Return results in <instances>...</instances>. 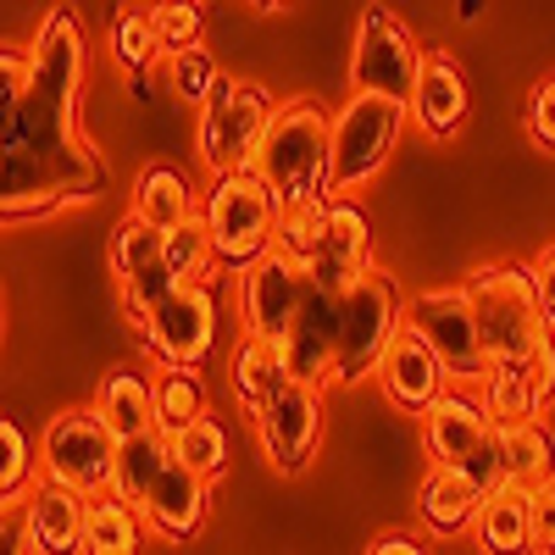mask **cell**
I'll list each match as a JSON object with an SVG mask.
<instances>
[{
	"label": "cell",
	"instance_id": "39",
	"mask_svg": "<svg viewBox=\"0 0 555 555\" xmlns=\"http://www.w3.org/2000/svg\"><path fill=\"white\" fill-rule=\"evenodd\" d=\"M528 517H533V555H555V483L528 494Z\"/></svg>",
	"mask_w": 555,
	"mask_h": 555
},
{
	"label": "cell",
	"instance_id": "36",
	"mask_svg": "<svg viewBox=\"0 0 555 555\" xmlns=\"http://www.w3.org/2000/svg\"><path fill=\"white\" fill-rule=\"evenodd\" d=\"M151 23H156V39H162V51L167 62L183 56V51H195L201 44V7H190V0H162V7H151Z\"/></svg>",
	"mask_w": 555,
	"mask_h": 555
},
{
	"label": "cell",
	"instance_id": "25",
	"mask_svg": "<svg viewBox=\"0 0 555 555\" xmlns=\"http://www.w3.org/2000/svg\"><path fill=\"white\" fill-rule=\"evenodd\" d=\"M500 467L512 489L539 494L544 483H555V434L544 423H522V428H500Z\"/></svg>",
	"mask_w": 555,
	"mask_h": 555
},
{
	"label": "cell",
	"instance_id": "8",
	"mask_svg": "<svg viewBox=\"0 0 555 555\" xmlns=\"http://www.w3.org/2000/svg\"><path fill=\"white\" fill-rule=\"evenodd\" d=\"M405 328L423 339L455 384H483L489 378V350H483V328L467 284L455 289H423L405 300Z\"/></svg>",
	"mask_w": 555,
	"mask_h": 555
},
{
	"label": "cell",
	"instance_id": "34",
	"mask_svg": "<svg viewBox=\"0 0 555 555\" xmlns=\"http://www.w3.org/2000/svg\"><path fill=\"white\" fill-rule=\"evenodd\" d=\"M112 51H117V62H122L128 73H145V67L156 62V51H162L151 12L122 7V12H117V23H112Z\"/></svg>",
	"mask_w": 555,
	"mask_h": 555
},
{
	"label": "cell",
	"instance_id": "5",
	"mask_svg": "<svg viewBox=\"0 0 555 555\" xmlns=\"http://www.w3.org/2000/svg\"><path fill=\"white\" fill-rule=\"evenodd\" d=\"M272 95L256 78H222V89L211 95V106L201 112V162L211 178H234V172H256L261 139L272 128Z\"/></svg>",
	"mask_w": 555,
	"mask_h": 555
},
{
	"label": "cell",
	"instance_id": "31",
	"mask_svg": "<svg viewBox=\"0 0 555 555\" xmlns=\"http://www.w3.org/2000/svg\"><path fill=\"white\" fill-rule=\"evenodd\" d=\"M162 267H167L172 284H183V289H190V284H206V272L217 267V250H211V234H206V222H201V217L167 234Z\"/></svg>",
	"mask_w": 555,
	"mask_h": 555
},
{
	"label": "cell",
	"instance_id": "23",
	"mask_svg": "<svg viewBox=\"0 0 555 555\" xmlns=\"http://www.w3.org/2000/svg\"><path fill=\"white\" fill-rule=\"evenodd\" d=\"M133 217L151 222L156 234H172V228L195 222L201 206H195V190L183 183L178 167H145L133 178Z\"/></svg>",
	"mask_w": 555,
	"mask_h": 555
},
{
	"label": "cell",
	"instance_id": "24",
	"mask_svg": "<svg viewBox=\"0 0 555 555\" xmlns=\"http://www.w3.org/2000/svg\"><path fill=\"white\" fill-rule=\"evenodd\" d=\"M473 539L483 555H528L533 550V517H528V489H494L473 522Z\"/></svg>",
	"mask_w": 555,
	"mask_h": 555
},
{
	"label": "cell",
	"instance_id": "11",
	"mask_svg": "<svg viewBox=\"0 0 555 555\" xmlns=\"http://www.w3.org/2000/svg\"><path fill=\"white\" fill-rule=\"evenodd\" d=\"M306 295H311V272L295 256L272 250L267 261H256L245 272V284H240L245 334L250 339H267V345H284L289 328L300 322V311H306Z\"/></svg>",
	"mask_w": 555,
	"mask_h": 555
},
{
	"label": "cell",
	"instance_id": "33",
	"mask_svg": "<svg viewBox=\"0 0 555 555\" xmlns=\"http://www.w3.org/2000/svg\"><path fill=\"white\" fill-rule=\"evenodd\" d=\"M328 206H334V201H311V206L278 211V250L295 256L300 267H311V256H317V245H322V228H328Z\"/></svg>",
	"mask_w": 555,
	"mask_h": 555
},
{
	"label": "cell",
	"instance_id": "17",
	"mask_svg": "<svg viewBox=\"0 0 555 555\" xmlns=\"http://www.w3.org/2000/svg\"><path fill=\"white\" fill-rule=\"evenodd\" d=\"M378 384L389 395V405L411 411V416H428L444 395H450V373H444V361L416 339L411 328H400V339L389 345L384 366H378Z\"/></svg>",
	"mask_w": 555,
	"mask_h": 555
},
{
	"label": "cell",
	"instance_id": "3",
	"mask_svg": "<svg viewBox=\"0 0 555 555\" xmlns=\"http://www.w3.org/2000/svg\"><path fill=\"white\" fill-rule=\"evenodd\" d=\"M256 178L272 190L278 211L334 195V117L311 95H295L272 112V128L256 156Z\"/></svg>",
	"mask_w": 555,
	"mask_h": 555
},
{
	"label": "cell",
	"instance_id": "2",
	"mask_svg": "<svg viewBox=\"0 0 555 555\" xmlns=\"http://www.w3.org/2000/svg\"><path fill=\"white\" fill-rule=\"evenodd\" d=\"M467 295H473L483 350H489L483 405L494 416V428L539 423V411L555 395V328L539 306L533 272L512 261H489L467 278Z\"/></svg>",
	"mask_w": 555,
	"mask_h": 555
},
{
	"label": "cell",
	"instance_id": "32",
	"mask_svg": "<svg viewBox=\"0 0 555 555\" xmlns=\"http://www.w3.org/2000/svg\"><path fill=\"white\" fill-rule=\"evenodd\" d=\"M167 444H172V455L183 461V467L201 473L206 483H217V478L228 473V434H222L217 416H201V423H190L183 434H172Z\"/></svg>",
	"mask_w": 555,
	"mask_h": 555
},
{
	"label": "cell",
	"instance_id": "7",
	"mask_svg": "<svg viewBox=\"0 0 555 555\" xmlns=\"http://www.w3.org/2000/svg\"><path fill=\"white\" fill-rule=\"evenodd\" d=\"M423 62L428 51H416L411 28L389 7H366L356 23V51H350V95H378V101L411 106Z\"/></svg>",
	"mask_w": 555,
	"mask_h": 555
},
{
	"label": "cell",
	"instance_id": "1",
	"mask_svg": "<svg viewBox=\"0 0 555 555\" xmlns=\"http://www.w3.org/2000/svg\"><path fill=\"white\" fill-rule=\"evenodd\" d=\"M83 95V28L56 7L28 39V51L0 56V145H7V222L83 206L106 183V162L78 128Z\"/></svg>",
	"mask_w": 555,
	"mask_h": 555
},
{
	"label": "cell",
	"instance_id": "40",
	"mask_svg": "<svg viewBox=\"0 0 555 555\" xmlns=\"http://www.w3.org/2000/svg\"><path fill=\"white\" fill-rule=\"evenodd\" d=\"M0 555H34V533H28V512L23 500L7 505V517H0Z\"/></svg>",
	"mask_w": 555,
	"mask_h": 555
},
{
	"label": "cell",
	"instance_id": "26",
	"mask_svg": "<svg viewBox=\"0 0 555 555\" xmlns=\"http://www.w3.org/2000/svg\"><path fill=\"white\" fill-rule=\"evenodd\" d=\"M145 528L151 522L122 494H101L89 500V517H83V555H139L145 550Z\"/></svg>",
	"mask_w": 555,
	"mask_h": 555
},
{
	"label": "cell",
	"instance_id": "27",
	"mask_svg": "<svg viewBox=\"0 0 555 555\" xmlns=\"http://www.w3.org/2000/svg\"><path fill=\"white\" fill-rule=\"evenodd\" d=\"M289 389V366H284V350L267 345V339H250L234 350V395L245 400V411H261L272 405L278 395Z\"/></svg>",
	"mask_w": 555,
	"mask_h": 555
},
{
	"label": "cell",
	"instance_id": "29",
	"mask_svg": "<svg viewBox=\"0 0 555 555\" xmlns=\"http://www.w3.org/2000/svg\"><path fill=\"white\" fill-rule=\"evenodd\" d=\"M162 250H167V234H156L151 222H139L133 211L112 228V250H106V261H112V272H117V284L128 289V284H139V278H151L156 267H162Z\"/></svg>",
	"mask_w": 555,
	"mask_h": 555
},
{
	"label": "cell",
	"instance_id": "4",
	"mask_svg": "<svg viewBox=\"0 0 555 555\" xmlns=\"http://www.w3.org/2000/svg\"><path fill=\"white\" fill-rule=\"evenodd\" d=\"M201 222L211 234L217 267H228V272H250L256 261H267L278 250V201L256 172L211 178Z\"/></svg>",
	"mask_w": 555,
	"mask_h": 555
},
{
	"label": "cell",
	"instance_id": "19",
	"mask_svg": "<svg viewBox=\"0 0 555 555\" xmlns=\"http://www.w3.org/2000/svg\"><path fill=\"white\" fill-rule=\"evenodd\" d=\"M206 505H211V483L172 455L156 478V489H151V500H145V522L162 539H195L201 522H206Z\"/></svg>",
	"mask_w": 555,
	"mask_h": 555
},
{
	"label": "cell",
	"instance_id": "12",
	"mask_svg": "<svg viewBox=\"0 0 555 555\" xmlns=\"http://www.w3.org/2000/svg\"><path fill=\"white\" fill-rule=\"evenodd\" d=\"M339 339H345V300L311 284L300 322L289 328V339L278 345V350H284V366H289V384L328 389L334 366H339Z\"/></svg>",
	"mask_w": 555,
	"mask_h": 555
},
{
	"label": "cell",
	"instance_id": "14",
	"mask_svg": "<svg viewBox=\"0 0 555 555\" xmlns=\"http://www.w3.org/2000/svg\"><path fill=\"white\" fill-rule=\"evenodd\" d=\"M311 284L328 295H350L366 272H373V222L356 201H334L328 206V228H322V245L311 256Z\"/></svg>",
	"mask_w": 555,
	"mask_h": 555
},
{
	"label": "cell",
	"instance_id": "35",
	"mask_svg": "<svg viewBox=\"0 0 555 555\" xmlns=\"http://www.w3.org/2000/svg\"><path fill=\"white\" fill-rule=\"evenodd\" d=\"M167 78H172V95L178 101H190V106H211V95L222 89V78H217V56L206 51V44H195V51H183V56H172L167 62Z\"/></svg>",
	"mask_w": 555,
	"mask_h": 555
},
{
	"label": "cell",
	"instance_id": "22",
	"mask_svg": "<svg viewBox=\"0 0 555 555\" xmlns=\"http://www.w3.org/2000/svg\"><path fill=\"white\" fill-rule=\"evenodd\" d=\"M95 416L112 428L117 444H133V439H151L156 434V384L133 366H112L95 389Z\"/></svg>",
	"mask_w": 555,
	"mask_h": 555
},
{
	"label": "cell",
	"instance_id": "18",
	"mask_svg": "<svg viewBox=\"0 0 555 555\" xmlns=\"http://www.w3.org/2000/svg\"><path fill=\"white\" fill-rule=\"evenodd\" d=\"M473 112V95H467V73L450 51H428L423 62V78H416V95H411V117L428 139H450Z\"/></svg>",
	"mask_w": 555,
	"mask_h": 555
},
{
	"label": "cell",
	"instance_id": "28",
	"mask_svg": "<svg viewBox=\"0 0 555 555\" xmlns=\"http://www.w3.org/2000/svg\"><path fill=\"white\" fill-rule=\"evenodd\" d=\"M151 384H156V434L162 439L183 434L190 423L206 416V384H201V373H190V366H162Z\"/></svg>",
	"mask_w": 555,
	"mask_h": 555
},
{
	"label": "cell",
	"instance_id": "15",
	"mask_svg": "<svg viewBox=\"0 0 555 555\" xmlns=\"http://www.w3.org/2000/svg\"><path fill=\"white\" fill-rule=\"evenodd\" d=\"M256 439L278 473H300L322 439V395L306 384H289L272 405L256 411Z\"/></svg>",
	"mask_w": 555,
	"mask_h": 555
},
{
	"label": "cell",
	"instance_id": "9",
	"mask_svg": "<svg viewBox=\"0 0 555 555\" xmlns=\"http://www.w3.org/2000/svg\"><path fill=\"white\" fill-rule=\"evenodd\" d=\"M405 328V306L389 272H366L361 284L345 295V339H339V366H334V384H361L366 373L378 378V366L389 356V345Z\"/></svg>",
	"mask_w": 555,
	"mask_h": 555
},
{
	"label": "cell",
	"instance_id": "13",
	"mask_svg": "<svg viewBox=\"0 0 555 555\" xmlns=\"http://www.w3.org/2000/svg\"><path fill=\"white\" fill-rule=\"evenodd\" d=\"M217 345V289L211 284H190L178 289L162 311H156V328H151V356L156 366H195L211 356Z\"/></svg>",
	"mask_w": 555,
	"mask_h": 555
},
{
	"label": "cell",
	"instance_id": "41",
	"mask_svg": "<svg viewBox=\"0 0 555 555\" xmlns=\"http://www.w3.org/2000/svg\"><path fill=\"white\" fill-rule=\"evenodd\" d=\"M528 272H533V289H539V306H544V317H550V328H555V245H550V250H539V256L528 261Z\"/></svg>",
	"mask_w": 555,
	"mask_h": 555
},
{
	"label": "cell",
	"instance_id": "38",
	"mask_svg": "<svg viewBox=\"0 0 555 555\" xmlns=\"http://www.w3.org/2000/svg\"><path fill=\"white\" fill-rule=\"evenodd\" d=\"M528 139L539 151H555V73L528 89Z\"/></svg>",
	"mask_w": 555,
	"mask_h": 555
},
{
	"label": "cell",
	"instance_id": "37",
	"mask_svg": "<svg viewBox=\"0 0 555 555\" xmlns=\"http://www.w3.org/2000/svg\"><path fill=\"white\" fill-rule=\"evenodd\" d=\"M0 444H7V467H0V494H7V505H17V500H28L23 489H28V461H34V450H28V434L12 423H0Z\"/></svg>",
	"mask_w": 555,
	"mask_h": 555
},
{
	"label": "cell",
	"instance_id": "6",
	"mask_svg": "<svg viewBox=\"0 0 555 555\" xmlns=\"http://www.w3.org/2000/svg\"><path fill=\"white\" fill-rule=\"evenodd\" d=\"M117 455H122V444L95 416V405L89 411H56L44 439H39L44 478L83 494V500H101V494L117 489Z\"/></svg>",
	"mask_w": 555,
	"mask_h": 555
},
{
	"label": "cell",
	"instance_id": "20",
	"mask_svg": "<svg viewBox=\"0 0 555 555\" xmlns=\"http://www.w3.org/2000/svg\"><path fill=\"white\" fill-rule=\"evenodd\" d=\"M23 512H28L34 555H83V517H89L83 494H73V489L44 478L39 489H28Z\"/></svg>",
	"mask_w": 555,
	"mask_h": 555
},
{
	"label": "cell",
	"instance_id": "42",
	"mask_svg": "<svg viewBox=\"0 0 555 555\" xmlns=\"http://www.w3.org/2000/svg\"><path fill=\"white\" fill-rule=\"evenodd\" d=\"M366 555H428V550L416 544L411 533H384V539H378L373 550H366Z\"/></svg>",
	"mask_w": 555,
	"mask_h": 555
},
{
	"label": "cell",
	"instance_id": "30",
	"mask_svg": "<svg viewBox=\"0 0 555 555\" xmlns=\"http://www.w3.org/2000/svg\"><path fill=\"white\" fill-rule=\"evenodd\" d=\"M167 461H172V444H167L162 434L122 444V455H117V489H112V494H122L133 512L145 517V500H151V489H156V478H162Z\"/></svg>",
	"mask_w": 555,
	"mask_h": 555
},
{
	"label": "cell",
	"instance_id": "10",
	"mask_svg": "<svg viewBox=\"0 0 555 555\" xmlns=\"http://www.w3.org/2000/svg\"><path fill=\"white\" fill-rule=\"evenodd\" d=\"M400 128H405V106H395V101H378V95L345 101V112L334 117V195L361 190L389 162Z\"/></svg>",
	"mask_w": 555,
	"mask_h": 555
},
{
	"label": "cell",
	"instance_id": "16",
	"mask_svg": "<svg viewBox=\"0 0 555 555\" xmlns=\"http://www.w3.org/2000/svg\"><path fill=\"white\" fill-rule=\"evenodd\" d=\"M494 416L483 400H473L467 389H450L428 416H423V444L434 455V467H467L494 444Z\"/></svg>",
	"mask_w": 555,
	"mask_h": 555
},
{
	"label": "cell",
	"instance_id": "21",
	"mask_svg": "<svg viewBox=\"0 0 555 555\" xmlns=\"http://www.w3.org/2000/svg\"><path fill=\"white\" fill-rule=\"evenodd\" d=\"M489 494H494V489H489L473 467H434V478L423 483V494H416V512H423V522H428L434 533L455 539V533H467V528L478 522V512H483Z\"/></svg>",
	"mask_w": 555,
	"mask_h": 555
}]
</instances>
